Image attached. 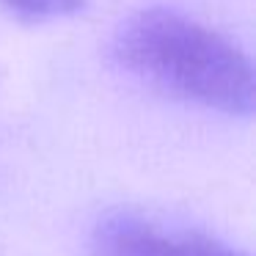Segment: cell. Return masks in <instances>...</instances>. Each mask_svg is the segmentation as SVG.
<instances>
[{
    "label": "cell",
    "instance_id": "6da1fadb",
    "mask_svg": "<svg viewBox=\"0 0 256 256\" xmlns=\"http://www.w3.org/2000/svg\"><path fill=\"white\" fill-rule=\"evenodd\" d=\"M122 66L184 102L226 116H250L254 64L228 36L174 8H146L116 34Z\"/></svg>",
    "mask_w": 256,
    "mask_h": 256
},
{
    "label": "cell",
    "instance_id": "7a4b0ae2",
    "mask_svg": "<svg viewBox=\"0 0 256 256\" xmlns=\"http://www.w3.org/2000/svg\"><path fill=\"white\" fill-rule=\"evenodd\" d=\"M94 256H248L223 240L166 226L138 212H113L94 232Z\"/></svg>",
    "mask_w": 256,
    "mask_h": 256
},
{
    "label": "cell",
    "instance_id": "3957f363",
    "mask_svg": "<svg viewBox=\"0 0 256 256\" xmlns=\"http://www.w3.org/2000/svg\"><path fill=\"white\" fill-rule=\"evenodd\" d=\"M0 6L25 22H52L83 12L86 0H0Z\"/></svg>",
    "mask_w": 256,
    "mask_h": 256
}]
</instances>
